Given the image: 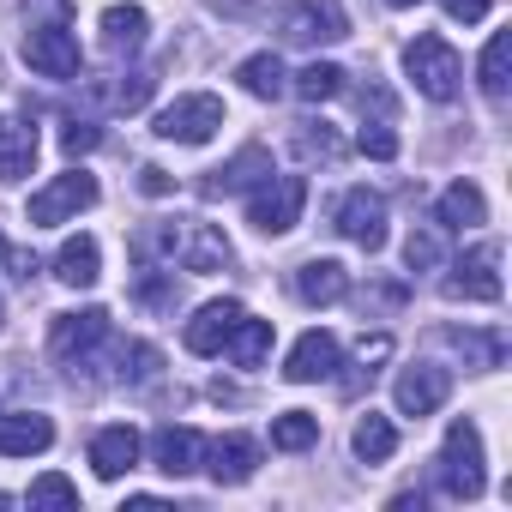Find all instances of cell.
Returning a JSON list of instances; mask_svg holds the SVG:
<instances>
[{
	"label": "cell",
	"mask_w": 512,
	"mask_h": 512,
	"mask_svg": "<svg viewBox=\"0 0 512 512\" xmlns=\"http://www.w3.org/2000/svg\"><path fill=\"white\" fill-rule=\"evenodd\" d=\"M223 350H229V362L235 368H260L266 362V350H272V320H235L229 326V338H223Z\"/></svg>",
	"instance_id": "26"
},
{
	"label": "cell",
	"mask_w": 512,
	"mask_h": 512,
	"mask_svg": "<svg viewBox=\"0 0 512 512\" xmlns=\"http://www.w3.org/2000/svg\"><path fill=\"white\" fill-rule=\"evenodd\" d=\"M332 368H338V338L332 332H302L296 338V350L284 356V380L290 386H314V380H332Z\"/></svg>",
	"instance_id": "14"
},
{
	"label": "cell",
	"mask_w": 512,
	"mask_h": 512,
	"mask_svg": "<svg viewBox=\"0 0 512 512\" xmlns=\"http://www.w3.org/2000/svg\"><path fill=\"white\" fill-rule=\"evenodd\" d=\"M217 127H223V97H211V91H187L169 109H157V121H151V133L169 145H205Z\"/></svg>",
	"instance_id": "5"
},
{
	"label": "cell",
	"mask_w": 512,
	"mask_h": 512,
	"mask_svg": "<svg viewBox=\"0 0 512 512\" xmlns=\"http://www.w3.org/2000/svg\"><path fill=\"white\" fill-rule=\"evenodd\" d=\"M386 7H398V13H404V7H416V0H386Z\"/></svg>",
	"instance_id": "42"
},
{
	"label": "cell",
	"mask_w": 512,
	"mask_h": 512,
	"mask_svg": "<svg viewBox=\"0 0 512 512\" xmlns=\"http://www.w3.org/2000/svg\"><path fill=\"white\" fill-rule=\"evenodd\" d=\"M145 97H151V73H115V85H103V103L109 109H145Z\"/></svg>",
	"instance_id": "34"
},
{
	"label": "cell",
	"mask_w": 512,
	"mask_h": 512,
	"mask_svg": "<svg viewBox=\"0 0 512 512\" xmlns=\"http://www.w3.org/2000/svg\"><path fill=\"white\" fill-rule=\"evenodd\" d=\"M356 145L374 157V163H392L398 157V133L386 127V121H362V133H356Z\"/></svg>",
	"instance_id": "37"
},
{
	"label": "cell",
	"mask_w": 512,
	"mask_h": 512,
	"mask_svg": "<svg viewBox=\"0 0 512 512\" xmlns=\"http://www.w3.org/2000/svg\"><path fill=\"white\" fill-rule=\"evenodd\" d=\"M97 205V181L85 175V169H67V175H55L43 193H31V229H55V223H67V217H79V211H91Z\"/></svg>",
	"instance_id": "8"
},
{
	"label": "cell",
	"mask_w": 512,
	"mask_h": 512,
	"mask_svg": "<svg viewBox=\"0 0 512 512\" xmlns=\"http://www.w3.org/2000/svg\"><path fill=\"white\" fill-rule=\"evenodd\" d=\"M302 205H308L302 175H266L260 187H247V223L260 235H290L302 223Z\"/></svg>",
	"instance_id": "4"
},
{
	"label": "cell",
	"mask_w": 512,
	"mask_h": 512,
	"mask_svg": "<svg viewBox=\"0 0 512 512\" xmlns=\"http://www.w3.org/2000/svg\"><path fill=\"white\" fill-rule=\"evenodd\" d=\"M350 446H356V458H362V464H386V458L398 452V428H392V416H380V410H368V416L356 422V434H350Z\"/></svg>",
	"instance_id": "27"
},
{
	"label": "cell",
	"mask_w": 512,
	"mask_h": 512,
	"mask_svg": "<svg viewBox=\"0 0 512 512\" xmlns=\"http://www.w3.org/2000/svg\"><path fill=\"white\" fill-rule=\"evenodd\" d=\"M464 362H476V368H500L506 362V338L500 332H440Z\"/></svg>",
	"instance_id": "31"
},
{
	"label": "cell",
	"mask_w": 512,
	"mask_h": 512,
	"mask_svg": "<svg viewBox=\"0 0 512 512\" xmlns=\"http://www.w3.org/2000/svg\"><path fill=\"white\" fill-rule=\"evenodd\" d=\"M109 338H115V326H109L103 308L55 314V326H49V350H55V362H67V374H85V368L109 350Z\"/></svg>",
	"instance_id": "3"
},
{
	"label": "cell",
	"mask_w": 512,
	"mask_h": 512,
	"mask_svg": "<svg viewBox=\"0 0 512 512\" xmlns=\"http://www.w3.org/2000/svg\"><path fill=\"white\" fill-rule=\"evenodd\" d=\"M314 440H320V416H308V410H284L272 422V446L278 452H308Z\"/></svg>",
	"instance_id": "32"
},
{
	"label": "cell",
	"mask_w": 512,
	"mask_h": 512,
	"mask_svg": "<svg viewBox=\"0 0 512 512\" xmlns=\"http://www.w3.org/2000/svg\"><path fill=\"white\" fill-rule=\"evenodd\" d=\"M145 308H157V314H175V272L169 278H151V266H145V278H139V290H133Z\"/></svg>",
	"instance_id": "38"
},
{
	"label": "cell",
	"mask_w": 512,
	"mask_h": 512,
	"mask_svg": "<svg viewBox=\"0 0 512 512\" xmlns=\"http://www.w3.org/2000/svg\"><path fill=\"white\" fill-rule=\"evenodd\" d=\"M488 488V470H482V434L470 416H458L446 428V446H440V494L446 500H482Z\"/></svg>",
	"instance_id": "1"
},
{
	"label": "cell",
	"mask_w": 512,
	"mask_h": 512,
	"mask_svg": "<svg viewBox=\"0 0 512 512\" xmlns=\"http://www.w3.org/2000/svg\"><path fill=\"white\" fill-rule=\"evenodd\" d=\"M434 217H440V229H476V223H488V199H482L476 181H452V187L440 193Z\"/></svg>",
	"instance_id": "23"
},
{
	"label": "cell",
	"mask_w": 512,
	"mask_h": 512,
	"mask_svg": "<svg viewBox=\"0 0 512 512\" xmlns=\"http://www.w3.org/2000/svg\"><path fill=\"white\" fill-rule=\"evenodd\" d=\"M175 260H181L187 272H229V266H235V247L223 241V229H211V223H187Z\"/></svg>",
	"instance_id": "16"
},
{
	"label": "cell",
	"mask_w": 512,
	"mask_h": 512,
	"mask_svg": "<svg viewBox=\"0 0 512 512\" xmlns=\"http://www.w3.org/2000/svg\"><path fill=\"white\" fill-rule=\"evenodd\" d=\"M290 284H296V296H302L308 308H332V302L350 296V272H344L338 260H302Z\"/></svg>",
	"instance_id": "18"
},
{
	"label": "cell",
	"mask_w": 512,
	"mask_h": 512,
	"mask_svg": "<svg viewBox=\"0 0 512 512\" xmlns=\"http://www.w3.org/2000/svg\"><path fill=\"white\" fill-rule=\"evenodd\" d=\"M25 61H31V73H43V79H79V67H85L79 37H73L67 25H37V31L25 37Z\"/></svg>",
	"instance_id": "10"
},
{
	"label": "cell",
	"mask_w": 512,
	"mask_h": 512,
	"mask_svg": "<svg viewBox=\"0 0 512 512\" xmlns=\"http://www.w3.org/2000/svg\"><path fill=\"white\" fill-rule=\"evenodd\" d=\"M139 187H145L151 199H163V193H169V175H163L157 163H145V169H139Z\"/></svg>",
	"instance_id": "41"
},
{
	"label": "cell",
	"mask_w": 512,
	"mask_h": 512,
	"mask_svg": "<svg viewBox=\"0 0 512 512\" xmlns=\"http://www.w3.org/2000/svg\"><path fill=\"white\" fill-rule=\"evenodd\" d=\"M440 290L452 302H500V241H476L464 260H452Z\"/></svg>",
	"instance_id": "7"
},
{
	"label": "cell",
	"mask_w": 512,
	"mask_h": 512,
	"mask_svg": "<svg viewBox=\"0 0 512 512\" xmlns=\"http://www.w3.org/2000/svg\"><path fill=\"white\" fill-rule=\"evenodd\" d=\"M332 223H338V235L344 241H356L362 253H380L386 247V199L374 193V187H350L344 199H338V211H332Z\"/></svg>",
	"instance_id": "9"
},
{
	"label": "cell",
	"mask_w": 512,
	"mask_h": 512,
	"mask_svg": "<svg viewBox=\"0 0 512 512\" xmlns=\"http://www.w3.org/2000/svg\"><path fill=\"white\" fill-rule=\"evenodd\" d=\"M247 308L241 302H205L193 320H187V332H181V344L193 350V356H217L223 350V338H229V326L241 320Z\"/></svg>",
	"instance_id": "19"
},
{
	"label": "cell",
	"mask_w": 512,
	"mask_h": 512,
	"mask_svg": "<svg viewBox=\"0 0 512 512\" xmlns=\"http://www.w3.org/2000/svg\"><path fill=\"white\" fill-rule=\"evenodd\" d=\"M278 31L284 43H344L350 37V19H344V0H290V7L278 13Z\"/></svg>",
	"instance_id": "6"
},
{
	"label": "cell",
	"mask_w": 512,
	"mask_h": 512,
	"mask_svg": "<svg viewBox=\"0 0 512 512\" xmlns=\"http://www.w3.org/2000/svg\"><path fill=\"white\" fill-rule=\"evenodd\" d=\"M199 464L211 470L217 488H241L253 470H260V440H253V434H217V440L199 452Z\"/></svg>",
	"instance_id": "11"
},
{
	"label": "cell",
	"mask_w": 512,
	"mask_h": 512,
	"mask_svg": "<svg viewBox=\"0 0 512 512\" xmlns=\"http://www.w3.org/2000/svg\"><path fill=\"white\" fill-rule=\"evenodd\" d=\"M109 356H115V380H133V386H145V380H157V368H163V356H157V344H139V338H115L109 344Z\"/></svg>",
	"instance_id": "29"
},
{
	"label": "cell",
	"mask_w": 512,
	"mask_h": 512,
	"mask_svg": "<svg viewBox=\"0 0 512 512\" xmlns=\"http://www.w3.org/2000/svg\"><path fill=\"white\" fill-rule=\"evenodd\" d=\"M25 500H31V506H67V512H73V506H79V488H73L61 470H49V476H37V482H31V494H25Z\"/></svg>",
	"instance_id": "36"
},
{
	"label": "cell",
	"mask_w": 512,
	"mask_h": 512,
	"mask_svg": "<svg viewBox=\"0 0 512 512\" xmlns=\"http://www.w3.org/2000/svg\"><path fill=\"white\" fill-rule=\"evenodd\" d=\"M199 452H205V440H199L193 428H175V422H169V428H157V434H151V458H157V470H163V476H175V482L199 470Z\"/></svg>",
	"instance_id": "20"
},
{
	"label": "cell",
	"mask_w": 512,
	"mask_h": 512,
	"mask_svg": "<svg viewBox=\"0 0 512 512\" xmlns=\"http://www.w3.org/2000/svg\"><path fill=\"white\" fill-rule=\"evenodd\" d=\"M55 446V422L37 416V410H19V416H0V458H37Z\"/></svg>",
	"instance_id": "17"
},
{
	"label": "cell",
	"mask_w": 512,
	"mask_h": 512,
	"mask_svg": "<svg viewBox=\"0 0 512 512\" xmlns=\"http://www.w3.org/2000/svg\"><path fill=\"white\" fill-rule=\"evenodd\" d=\"M235 79H241L247 97H260V103H278V97L290 91V73H284L278 55H247V61L235 67Z\"/></svg>",
	"instance_id": "25"
},
{
	"label": "cell",
	"mask_w": 512,
	"mask_h": 512,
	"mask_svg": "<svg viewBox=\"0 0 512 512\" xmlns=\"http://www.w3.org/2000/svg\"><path fill=\"white\" fill-rule=\"evenodd\" d=\"M0 326H7V302H0Z\"/></svg>",
	"instance_id": "43"
},
{
	"label": "cell",
	"mask_w": 512,
	"mask_h": 512,
	"mask_svg": "<svg viewBox=\"0 0 512 512\" xmlns=\"http://www.w3.org/2000/svg\"><path fill=\"white\" fill-rule=\"evenodd\" d=\"M145 37H151L145 7H109V13H103V49H109V55H139Z\"/></svg>",
	"instance_id": "24"
},
{
	"label": "cell",
	"mask_w": 512,
	"mask_h": 512,
	"mask_svg": "<svg viewBox=\"0 0 512 512\" xmlns=\"http://www.w3.org/2000/svg\"><path fill=\"white\" fill-rule=\"evenodd\" d=\"M55 278H61L67 290H91V284L103 278V247H97V235L61 241V253H55Z\"/></svg>",
	"instance_id": "21"
},
{
	"label": "cell",
	"mask_w": 512,
	"mask_h": 512,
	"mask_svg": "<svg viewBox=\"0 0 512 512\" xmlns=\"http://www.w3.org/2000/svg\"><path fill=\"white\" fill-rule=\"evenodd\" d=\"M440 229H410V241H404V266L410 272H434L440 266Z\"/></svg>",
	"instance_id": "35"
},
{
	"label": "cell",
	"mask_w": 512,
	"mask_h": 512,
	"mask_svg": "<svg viewBox=\"0 0 512 512\" xmlns=\"http://www.w3.org/2000/svg\"><path fill=\"white\" fill-rule=\"evenodd\" d=\"M404 73H410V85H416L428 103H452L458 85H464V61H458V49H452L446 37H434V31H422V37L404 49Z\"/></svg>",
	"instance_id": "2"
},
{
	"label": "cell",
	"mask_w": 512,
	"mask_h": 512,
	"mask_svg": "<svg viewBox=\"0 0 512 512\" xmlns=\"http://www.w3.org/2000/svg\"><path fill=\"white\" fill-rule=\"evenodd\" d=\"M103 145V133L91 127V121H67V133H61V151L67 157H85V151H97Z\"/></svg>",
	"instance_id": "39"
},
{
	"label": "cell",
	"mask_w": 512,
	"mask_h": 512,
	"mask_svg": "<svg viewBox=\"0 0 512 512\" xmlns=\"http://www.w3.org/2000/svg\"><path fill=\"white\" fill-rule=\"evenodd\" d=\"M37 169V127L0 115V181H19Z\"/></svg>",
	"instance_id": "22"
},
{
	"label": "cell",
	"mask_w": 512,
	"mask_h": 512,
	"mask_svg": "<svg viewBox=\"0 0 512 512\" xmlns=\"http://www.w3.org/2000/svg\"><path fill=\"white\" fill-rule=\"evenodd\" d=\"M296 151H302V157L332 163V157H344V139H338L326 121H296Z\"/></svg>",
	"instance_id": "33"
},
{
	"label": "cell",
	"mask_w": 512,
	"mask_h": 512,
	"mask_svg": "<svg viewBox=\"0 0 512 512\" xmlns=\"http://www.w3.org/2000/svg\"><path fill=\"white\" fill-rule=\"evenodd\" d=\"M440 7H446V19H458V25H476V19H488L494 0H440Z\"/></svg>",
	"instance_id": "40"
},
{
	"label": "cell",
	"mask_w": 512,
	"mask_h": 512,
	"mask_svg": "<svg viewBox=\"0 0 512 512\" xmlns=\"http://www.w3.org/2000/svg\"><path fill=\"white\" fill-rule=\"evenodd\" d=\"M506 67H512V31H494L488 49H482V61H476V85H482L488 103L506 97Z\"/></svg>",
	"instance_id": "28"
},
{
	"label": "cell",
	"mask_w": 512,
	"mask_h": 512,
	"mask_svg": "<svg viewBox=\"0 0 512 512\" xmlns=\"http://www.w3.org/2000/svg\"><path fill=\"white\" fill-rule=\"evenodd\" d=\"M139 452H145L139 428H127V422H115V428H97V440H91V470H97L103 482H121V476L139 464Z\"/></svg>",
	"instance_id": "15"
},
{
	"label": "cell",
	"mask_w": 512,
	"mask_h": 512,
	"mask_svg": "<svg viewBox=\"0 0 512 512\" xmlns=\"http://www.w3.org/2000/svg\"><path fill=\"white\" fill-rule=\"evenodd\" d=\"M290 91H296L302 103H332V97L344 91V67H332V61H308V67L290 79Z\"/></svg>",
	"instance_id": "30"
},
{
	"label": "cell",
	"mask_w": 512,
	"mask_h": 512,
	"mask_svg": "<svg viewBox=\"0 0 512 512\" xmlns=\"http://www.w3.org/2000/svg\"><path fill=\"white\" fill-rule=\"evenodd\" d=\"M446 392H452V374H446L440 362H416V368H404L398 386H392V398H398L404 416H434V410L446 404Z\"/></svg>",
	"instance_id": "12"
},
{
	"label": "cell",
	"mask_w": 512,
	"mask_h": 512,
	"mask_svg": "<svg viewBox=\"0 0 512 512\" xmlns=\"http://www.w3.org/2000/svg\"><path fill=\"white\" fill-rule=\"evenodd\" d=\"M266 175H272V151H266V145H241L223 169H211V175H205V187H199V193H205V199L247 193V187H260Z\"/></svg>",
	"instance_id": "13"
}]
</instances>
